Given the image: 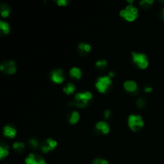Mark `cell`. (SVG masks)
I'll return each instance as SVG.
<instances>
[{
  "instance_id": "obj_1",
  "label": "cell",
  "mask_w": 164,
  "mask_h": 164,
  "mask_svg": "<svg viewBox=\"0 0 164 164\" xmlns=\"http://www.w3.org/2000/svg\"><path fill=\"white\" fill-rule=\"evenodd\" d=\"M93 99V94L88 90L77 92L74 96L73 101L70 102L69 106H75L77 108H85L89 105Z\"/></svg>"
},
{
  "instance_id": "obj_2",
  "label": "cell",
  "mask_w": 164,
  "mask_h": 164,
  "mask_svg": "<svg viewBox=\"0 0 164 164\" xmlns=\"http://www.w3.org/2000/svg\"><path fill=\"white\" fill-rule=\"evenodd\" d=\"M119 15L127 22H134L139 17V9L133 4H127L119 11Z\"/></svg>"
},
{
  "instance_id": "obj_3",
  "label": "cell",
  "mask_w": 164,
  "mask_h": 164,
  "mask_svg": "<svg viewBox=\"0 0 164 164\" xmlns=\"http://www.w3.org/2000/svg\"><path fill=\"white\" fill-rule=\"evenodd\" d=\"M128 127L134 132L140 131L144 127V120L139 114H131L127 118Z\"/></svg>"
},
{
  "instance_id": "obj_4",
  "label": "cell",
  "mask_w": 164,
  "mask_h": 164,
  "mask_svg": "<svg viewBox=\"0 0 164 164\" xmlns=\"http://www.w3.org/2000/svg\"><path fill=\"white\" fill-rule=\"evenodd\" d=\"M112 83H113L112 79L109 77L108 74H106V75H101L98 77L95 85L96 90L99 93L105 94L111 87Z\"/></svg>"
},
{
  "instance_id": "obj_5",
  "label": "cell",
  "mask_w": 164,
  "mask_h": 164,
  "mask_svg": "<svg viewBox=\"0 0 164 164\" xmlns=\"http://www.w3.org/2000/svg\"><path fill=\"white\" fill-rule=\"evenodd\" d=\"M131 59L134 64L137 66L141 70H145L149 66V60L147 55L142 52H131Z\"/></svg>"
},
{
  "instance_id": "obj_6",
  "label": "cell",
  "mask_w": 164,
  "mask_h": 164,
  "mask_svg": "<svg viewBox=\"0 0 164 164\" xmlns=\"http://www.w3.org/2000/svg\"><path fill=\"white\" fill-rule=\"evenodd\" d=\"M0 70L7 75H12L17 71L16 63L13 60H6L0 64Z\"/></svg>"
},
{
  "instance_id": "obj_7",
  "label": "cell",
  "mask_w": 164,
  "mask_h": 164,
  "mask_svg": "<svg viewBox=\"0 0 164 164\" xmlns=\"http://www.w3.org/2000/svg\"><path fill=\"white\" fill-rule=\"evenodd\" d=\"M57 146H58V142L55 139H52V138H47L46 140H44L41 143L40 149L43 153L47 154L51 151H54Z\"/></svg>"
},
{
  "instance_id": "obj_8",
  "label": "cell",
  "mask_w": 164,
  "mask_h": 164,
  "mask_svg": "<svg viewBox=\"0 0 164 164\" xmlns=\"http://www.w3.org/2000/svg\"><path fill=\"white\" fill-rule=\"evenodd\" d=\"M123 88L132 95H137L139 93V88L138 83L132 79H127L123 83Z\"/></svg>"
},
{
  "instance_id": "obj_9",
  "label": "cell",
  "mask_w": 164,
  "mask_h": 164,
  "mask_svg": "<svg viewBox=\"0 0 164 164\" xmlns=\"http://www.w3.org/2000/svg\"><path fill=\"white\" fill-rule=\"evenodd\" d=\"M51 79L55 84H62L65 81V73L64 70L60 68L54 69L51 70Z\"/></svg>"
},
{
  "instance_id": "obj_10",
  "label": "cell",
  "mask_w": 164,
  "mask_h": 164,
  "mask_svg": "<svg viewBox=\"0 0 164 164\" xmlns=\"http://www.w3.org/2000/svg\"><path fill=\"white\" fill-rule=\"evenodd\" d=\"M25 164H47L45 159L40 155L34 153H31L26 157Z\"/></svg>"
},
{
  "instance_id": "obj_11",
  "label": "cell",
  "mask_w": 164,
  "mask_h": 164,
  "mask_svg": "<svg viewBox=\"0 0 164 164\" xmlns=\"http://www.w3.org/2000/svg\"><path fill=\"white\" fill-rule=\"evenodd\" d=\"M95 130L97 131V132H99L101 135H107L110 133V127L109 123L105 120H101L97 122L95 126Z\"/></svg>"
},
{
  "instance_id": "obj_12",
  "label": "cell",
  "mask_w": 164,
  "mask_h": 164,
  "mask_svg": "<svg viewBox=\"0 0 164 164\" xmlns=\"http://www.w3.org/2000/svg\"><path fill=\"white\" fill-rule=\"evenodd\" d=\"M3 134L4 137L8 138V139H15L17 135V130L15 126L12 125H5L3 129Z\"/></svg>"
},
{
  "instance_id": "obj_13",
  "label": "cell",
  "mask_w": 164,
  "mask_h": 164,
  "mask_svg": "<svg viewBox=\"0 0 164 164\" xmlns=\"http://www.w3.org/2000/svg\"><path fill=\"white\" fill-rule=\"evenodd\" d=\"M78 51L79 54H81V55H86L91 51V46L87 43L82 42L78 45Z\"/></svg>"
},
{
  "instance_id": "obj_14",
  "label": "cell",
  "mask_w": 164,
  "mask_h": 164,
  "mask_svg": "<svg viewBox=\"0 0 164 164\" xmlns=\"http://www.w3.org/2000/svg\"><path fill=\"white\" fill-rule=\"evenodd\" d=\"M69 74L72 79L75 80L81 79L82 76H83V72L82 70L78 67H72L69 70Z\"/></svg>"
},
{
  "instance_id": "obj_15",
  "label": "cell",
  "mask_w": 164,
  "mask_h": 164,
  "mask_svg": "<svg viewBox=\"0 0 164 164\" xmlns=\"http://www.w3.org/2000/svg\"><path fill=\"white\" fill-rule=\"evenodd\" d=\"M80 119L79 112L77 110H73L70 111L68 115V123L71 125H74L78 123Z\"/></svg>"
},
{
  "instance_id": "obj_16",
  "label": "cell",
  "mask_w": 164,
  "mask_h": 164,
  "mask_svg": "<svg viewBox=\"0 0 164 164\" xmlns=\"http://www.w3.org/2000/svg\"><path fill=\"white\" fill-rule=\"evenodd\" d=\"M10 150L9 146L5 142H2L0 145V159L3 160L5 159L6 157H8L9 155Z\"/></svg>"
},
{
  "instance_id": "obj_17",
  "label": "cell",
  "mask_w": 164,
  "mask_h": 164,
  "mask_svg": "<svg viewBox=\"0 0 164 164\" xmlns=\"http://www.w3.org/2000/svg\"><path fill=\"white\" fill-rule=\"evenodd\" d=\"M10 14H11V8H10L9 6L6 3L1 4V7H0V15H1L2 18H8L10 16Z\"/></svg>"
},
{
  "instance_id": "obj_18",
  "label": "cell",
  "mask_w": 164,
  "mask_h": 164,
  "mask_svg": "<svg viewBox=\"0 0 164 164\" xmlns=\"http://www.w3.org/2000/svg\"><path fill=\"white\" fill-rule=\"evenodd\" d=\"M0 31H1L2 34H5V35H8L10 33V31H11L10 24L5 20H0Z\"/></svg>"
},
{
  "instance_id": "obj_19",
  "label": "cell",
  "mask_w": 164,
  "mask_h": 164,
  "mask_svg": "<svg viewBox=\"0 0 164 164\" xmlns=\"http://www.w3.org/2000/svg\"><path fill=\"white\" fill-rule=\"evenodd\" d=\"M63 90L67 95H72L73 93H74L76 90L75 85H74L73 83H67V85H66L65 87L63 88Z\"/></svg>"
},
{
  "instance_id": "obj_20",
  "label": "cell",
  "mask_w": 164,
  "mask_h": 164,
  "mask_svg": "<svg viewBox=\"0 0 164 164\" xmlns=\"http://www.w3.org/2000/svg\"><path fill=\"white\" fill-rule=\"evenodd\" d=\"M26 145L23 142H15L12 144V148L15 150L16 152L18 153H22L23 151H25Z\"/></svg>"
},
{
  "instance_id": "obj_21",
  "label": "cell",
  "mask_w": 164,
  "mask_h": 164,
  "mask_svg": "<svg viewBox=\"0 0 164 164\" xmlns=\"http://www.w3.org/2000/svg\"><path fill=\"white\" fill-rule=\"evenodd\" d=\"M95 67L97 69L100 70H103L107 67L108 63H107L106 59H99L95 62Z\"/></svg>"
},
{
  "instance_id": "obj_22",
  "label": "cell",
  "mask_w": 164,
  "mask_h": 164,
  "mask_svg": "<svg viewBox=\"0 0 164 164\" xmlns=\"http://www.w3.org/2000/svg\"><path fill=\"white\" fill-rule=\"evenodd\" d=\"M28 144H29V146H31L32 149L36 150L38 149V147H40L41 143H40L38 139H35V138H30V139H28Z\"/></svg>"
},
{
  "instance_id": "obj_23",
  "label": "cell",
  "mask_w": 164,
  "mask_h": 164,
  "mask_svg": "<svg viewBox=\"0 0 164 164\" xmlns=\"http://www.w3.org/2000/svg\"><path fill=\"white\" fill-rule=\"evenodd\" d=\"M135 105L137 106L138 108L139 109H143L146 107V100L142 97H139L136 99L135 102Z\"/></svg>"
},
{
  "instance_id": "obj_24",
  "label": "cell",
  "mask_w": 164,
  "mask_h": 164,
  "mask_svg": "<svg viewBox=\"0 0 164 164\" xmlns=\"http://www.w3.org/2000/svg\"><path fill=\"white\" fill-rule=\"evenodd\" d=\"M154 3V0H141L139 2V5L142 8H147Z\"/></svg>"
},
{
  "instance_id": "obj_25",
  "label": "cell",
  "mask_w": 164,
  "mask_h": 164,
  "mask_svg": "<svg viewBox=\"0 0 164 164\" xmlns=\"http://www.w3.org/2000/svg\"><path fill=\"white\" fill-rule=\"evenodd\" d=\"M92 164H109V162L103 158H96L93 160Z\"/></svg>"
},
{
  "instance_id": "obj_26",
  "label": "cell",
  "mask_w": 164,
  "mask_h": 164,
  "mask_svg": "<svg viewBox=\"0 0 164 164\" xmlns=\"http://www.w3.org/2000/svg\"><path fill=\"white\" fill-rule=\"evenodd\" d=\"M56 3L59 7H66L68 4V2H67V0H57Z\"/></svg>"
},
{
  "instance_id": "obj_27",
  "label": "cell",
  "mask_w": 164,
  "mask_h": 164,
  "mask_svg": "<svg viewBox=\"0 0 164 164\" xmlns=\"http://www.w3.org/2000/svg\"><path fill=\"white\" fill-rule=\"evenodd\" d=\"M110 116H111V111H110V110H109V109L105 110L104 112H103V117H104V119H110Z\"/></svg>"
},
{
  "instance_id": "obj_28",
  "label": "cell",
  "mask_w": 164,
  "mask_h": 164,
  "mask_svg": "<svg viewBox=\"0 0 164 164\" xmlns=\"http://www.w3.org/2000/svg\"><path fill=\"white\" fill-rule=\"evenodd\" d=\"M152 90H153V89H152V87L150 86V85H146L144 87H143V91L145 92V93H151V92H152Z\"/></svg>"
},
{
  "instance_id": "obj_29",
  "label": "cell",
  "mask_w": 164,
  "mask_h": 164,
  "mask_svg": "<svg viewBox=\"0 0 164 164\" xmlns=\"http://www.w3.org/2000/svg\"><path fill=\"white\" fill-rule=\"evenodd\" d=\"M108 76L111 78V79H113L114 77H115V72L113 71V70H110V71H109L108 72Z\"/></svg>"
},
{
  "instance_id": "obj_30",
  "label": "cell",
  "mask_w": 164,
  "mask_h": 164,
  "mask_svg": "<svg viewBox=\"0 0 164 164\" xmlns=\"http://www.w3.org/2000/svg\"><path fill=\"white\" fill-rule=\"evenodd\" d=\"M126 3H127V4H133L134 1H133V0H127V1H126Z\"/></svg>"
},
{
  "instance_id": "obj_31",
  "label": "cell",
  "mask_w": 164,
  "mask_h": 164,
  "mask_svg": "<svg viewBox=\"0 0 164 164\" xmlns=\"http://www.w3.org/2000/svg\"><path fill=\"white\" fill-rule=\"evenodd\" d=\"M162 18L164 19V8H162Z\"/></svg>"
},
{
  "instance_id": "obj_32",
  "label": "cell",
  "mask_w": 164,
  "mask_h": 164,
  "mask_svg": "<svg viewBox=\"0 0 164 164\" xmlns=\"http://www.w3.org/2000/svg\"><path fill=\"white\" fill-rule=\"evenodd\" d=\"M163 2H164V1H163Z\"/></svg>"
}]
</instances>
